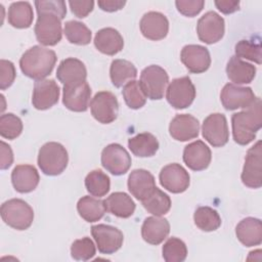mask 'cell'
<instances>
[{
    "instance_id": "6da1fadb",
    "label": "cell",
    "mask_w": 262,
    "mask_h": 262,
    "mask_svg": "<svg viewBox=\"0 0 262 262\" xmlns=\"http://www.w3.org/2000/svg\"><path fill=\"white\" fill-rule=\"evenodd\" d=\"M232 136L234 141L239 145H247L252 142L256 133L262 127L261 99L256 97L254 102L237 112L231 117Z\"/></svg>"
},
{
    "instance_id": "7a4b0ae2",
    "label": "cell",
    "mask_w": 262,
    "mask_h": 262,
    "mask_svg": "<svg viewBox=\"0 0 262 262\" xmlns=\"http://www.w3.org/2000/svg\"><path fill=\"white\" fill-rule=\"evenodd\" d=\"M56 58V54L53 50L35 45L21 55L19 67L27 77L40 81L51 74Z\"/></svg>"
},
{
    "instance_id": "3957f363",
    "label": "cell",
    "mask_w": 262,
    "mask_h": 262,
    "mask_svg": "<svg viewBox=\"0 0 262 262\" xmlns=\"http://www.w3.org/2000/svg\"><path fill=\"white\" fill-rule=\"evenodd\" d=\"M68 162V151L58 142H47L39 149L38 166L45 175L56 176L61 174L66 170Z\"/></svg>"
},
{
    "instance_id": "277c9868",
    "label": "cell",
    "mask_w": 262,
    "mask_h": 262,
    "mask_svg": "<svg viewBox=\"0 0 262 262\" xmlns=\"http://www.w3.org/2000/svg\"><path fill=\"white\" fill-rule=\"evenodd\" d=\"M1 217L8 226L16 230H26L33 223L34 211L24 200L11 199L2 204Z\"/></svg>"
},
{
    "instance_id": "5b68a950",
    "label": "cell",
    "mask_w": 262,
    "mask_h": 262,
    "mask_svg": "<svg viewBox=\"0 0 262 262\" xmlns=\"http://www.w3.org/2000/svg\"><path fill=\"white\" fill-rule=\"evenodd\" d=\"M168 83L169 76L160 66H148L140 74L139 84L145 96L151 100H159L164 97Z\"/></svg>"
},
{
    "instance_id": "8992f818",
    "label": "cell",
    "mask_w": 262,
    "mask_h": 262,
    "mask_svg": "<svg viewBox=\"0 0 262 262\" xmlns=\"http://www.w3.org/2000/svg\"><path fill=\"white\" fill-rule=\"evenodd\" d=\"M60 20L59 16L52 12L38 13L34 30L38 42L45 46L56 45L62 37Z\"/></svg>"
},
{
    "instance_id": "52a82bcc",
    "label": "cell",
    "mask_w": 262,
    "mask_h": 262,
    "mask_svg": "<svg viewBox=\"0 0 262 262\" xmlns=\"http://www.w3.org/2000/svg\"><path fill=\"white\" fill-rule=\"evenodd\" d=\"M166 98L176 110L188 107L195 98V88L190 78L185 76L172 80L166 89Z\"/></svg>"
},
{
    "instance_id": "ba28073f",
    "label": "cell",
    "mask_w": 262,
    "mask_h": 262,
    "mask_svg": "<svg viewBox=\"0 0 262 262\" xmlns=\"http://www.w3.org/2000/svg\"><path fill=\"white\" fill-rule=\"evenodd\" d=\"M241 177L247 187L260 188L262 186V145L260 140L247 151Z\"/></svg>"
},
{
    "instance_id": "9c48e42d",
    "label": "cell",
    "mask_w": 262,
    "mask_h": 262,
    "mask_svg": "<svg viewBox=\"0 0 262 262\" xmlns=\"http://www.w3.org/2000/svg\"><path fill=\"white\" fill-rule=\"evenodd\" d=\"M90 111L96 121L101 124H110L118 117V99L110 91H99L90 101Z\"/></svg>"
},
{
    "instance_id": "30bf717a",
    "label": "cell",
    "mask_w": 262,
    "mask_h": 262,
    "mask_svg": "<svg viewBox=\"0 0 262 262\" xmlns=\"http://www.w3.org/2000/svg\"><path fill=\"white\" fill-rule=\"evenodd\" d=\"M101 165L113 175H123L131 167V157L121 144L111 143L101 151Z\"/></svg>"
},
{
    "instance_id": "8fae6325",
    "label": "cell",
    "mask_w": 262,
    "mask_h": 262,
    "mask_svg": "<svg viewBox=\"0 0 262 262\" xmlns=\"http://www.w3.org/2000/svg\"><path fill=\"white\" fill-rule=\"evenodd\" d=\"M203 137L214 147L225 145L229 139L226 117L220 113L209 115L203 122Z\"/></svg>"
},
{
    "instance_id": "7c38bea8",
    "label": "cell",
    "mask_w": 262,
    "mask_h": 262,
    "mask_svg": "<svg viewBox=\"0 0 262 262\" xmlns=\"http://www.w3.org/2000/svg\"><path fill=\"white\" fill-rule=\"evenodd\" d=\"M224 19L215 11L206 12L198 20V37L202 42L206 44H214L220 41L224 35Z\"/></svg>"
},
{
    "instance_id": "4fadbf2b",
    "label": "cell",
    "mask_w": 262,
    "mask_h": 262,
    "mask_svg": "<svg viewBox=\"0 0 262 262\" xmlns=\"http://www.w3.org/2000/svg\"><path fill=\"white\" fill-rule=\"evenodd\" d=\"M91 234L101 254H113L123 245L124 235L122 231L112 225H93L91 227Z\"/></svg>"
},
{
    "instance_id": "5bb4252c",
    "label": "cell",
    "mask_w": 262,
    "mask_h": 262,
    "mask_svg": "<svg viewBox=\"0 0 262 262\" xmlns=\"http://www.w3.org/2000/svg\"><path fill=\"white\" fill-rule=\"evenodd\" d=\"M159 179L161 185L172 193H181L185 191L190 182L188 172L177 163H172L163 167Z\"/></svg>"
},
{
    "instance_id": "9a60e30c",
    "label": "cell",
    "mask_w": 262,
    "mask_h": 262,
    "mask_svg": "<svg viewBox=\"0 0 262 262\" xmlns=\"http://www.w3.org/2000/svg\"><path fill=\"white\" fill-rule=\"evenodd\" d=\"M220 99L225 110L234 111L249 106L254 102L256 96L250 87H242L228 83L221 90Z\"/></svg>"
},
{
    "instance_id": "2e32d148",
    "label": "cell",
    "mask_w": 262,
    "mask_h": 262,
    "mask_svg": "<svg viewBox=\"0 0 262 262\" xmlns=\"http://www.w3.org/2000/svg\"><path fill=\"white\" fill-rule=\"evenodd\" d=\"M90 97L91 89L86 81L78 84L63 85L62 103L72 112H86L89 106Z\"/></svg>"
},
{
    "instance_id": "e0dca14e",
    "label": "cell",
    "mask_w": 262,
    "mask_h": 262,
    "mask_svg": "<svg viewBox=\"0 0 262 262\" xmlns=\"http://www.w3.org/2000/svg\"><path fill=\"white\" fill-rule=\"evenodd\" d=\"M180 59L185 68L193 74L206 72L211 66V56L209 50L202 45H185L180 53Z\"/></svg>"
},
{
    "instance_id": "ac0fdd59",
    "label": "cell",
    "mask_w": 262,
    "mask_h": 262,
    "mask_svg": "<svg viewBox=\"0 0 262 262\" xmlns=\"http://www.w3.org/2000/svg\"><path fill=\"white\" fill-rule=\"evenodd\" d=\"M59 92V86L54 80L44 79L37 81L33 89V106L39 111L52 107L58 101Z\"/></svg>"
},
{
    "instance_id": "d6986e66",
    "label": "cell",
    "mask_w": 262,
    "mask_h": 262,
    "mask_svg": "<svg viewBox=\"0 0 262 262\" xmlns=\"http://www.w3.org/2000/svg\"><path fill=\"white\" fill-rule=\"evenodd\" d=\"M139 28L145 38L152 41H159L167 36L169 31V21L163 13L149 11L141 17Z\"/></svg>"
},
{
    "instance_id": "ffe728a7",
    "label": "cell",
    "mask_w": 262,
    "mask_h": 262,
    "mask_svg": "<svg viewBox=\"0 0 262 262\" xmlns=\"http://www.w3.org/2000/svg\"><path fill=\"white\" fill-rule=\"evenodd\" d=\"M212 159L210 147L202 140L187 144L183 149V162L193 171H202L209 167Z\"/></svg>"
},
{
    "instance_id": "44dd1931",
    "label": "cell",
    "mask_w": 262,
    "mask_h": 262,
    "mask_svg": "<svg viewBox=\"0 0 262 262\" xmlns=\"http://www.w3.org/2000/svg\"><path fill=\"white\" fill-rule=\"evenodd\" d=\"M200 123L196 118L188 114L176 115L170 125L169 132L173 139L178 141H187L198 137Z\"/></svg>"
},
{
    "instance_id": "7402d4cb",
    "label": "cell",
    "mask_w": 262,
    "mask_h": 262,
    "mask_svg": "<svg viewBox=\"0 0 262 262\" xmlns=\"http://www.w3.org/2000/svg\"><path fill=\"white\" fill-rule=\"evenodd\" d=\"M127 185L131 194L141 202L157 187L154 175L144 169L133 170L129 174Z\"/></svg>"
},
{
    "instance_id": "603a6c76",
    "label": "cell",
    "mask_w": 262,
    "mask_h": 262,
    "mask_svg": "<svg viewBox=\"0 0 262 262\" xmlns=\"http://www.w3.org/2000/svg\"><path fill=\"white\" fill-rule=\"evenodd\" d=\"M56 77L63 85L85 82L87 77L86 67L80 59L68 57L60 61L56 71Z\"/></svg>"
},
{
    "instance_id": "cb8c5ba5",
    "label": "cell",
    "mask_w": 262,
    "mask_h": 262,
    "mask_svg": "<svg viewBox=\"0 0 262 262\" xmlns=\"http://www.w3.org/2000/svg\"><path fill=\"white\" fill-rule=\"evenodd\" d=\"M39 173L32 165H17L11 172L12 185L20 193L33 191L39 184Z\"/></svg>"
},
{
    "instance_id": "d4e9b609",
    "label": "cell",
    "mask_w": 262,
    "mask_h": 262,
    "mask_svg": "<svg viewBox=\"0 0 262 262\" xmlns=\"http://www.w3.org/2000/svg\"><path fill=\"white\" fill-rule=\"evenodd\" d=\"M169 232V221L160 216H150L145 218L141 226V236L150 245L161 244L168 236Z\"/></svg>"
},
{
    "instance_id": "484cf974",
    "label": "cell",
    "mask_w": 262,
    "mask_h": 262,
    "mask_svg": "<svg viewBox=\"0 0 262 262\" xmlns=\"http://www.w3.org/2000/svg\"><path fill=\"white\" fill-rule=\"evenodd\" d=\"M237 239L246 247L259 246L262 243V223L254 217L243 219L235 227Z\"/></svg>"
},
{
    "instance_id": "4316f807",
    "label": "cell",
    "mask_w": 262,
    "mask_h": 262,
    "mask_svg": "<svg viewBox=\"0 0 262 262\" xmlns=\"http://www.w3.org/2000/svg\"><path fill=\"white\" fill-rule=\"evenodd\" d=\"M94 46L98 51L106 55H115L124 47L121 34L114 28H103L94 37Z\"/></svg>"
},
{
    "instance_id": "83f0119b",
    "label": "cell",
    "mask_w": 262,
    "mask_h": 262,
    "mask_svg": "<svg viewBox=\"0 0 262 262\" xmlns=\"http://www.w3.org/2000/svg\"><path fill=\"white\" fill-rule=\"evenodd\" d=\"M228 79L234 84H249L256 76V68L237 56H231L226 66Z\"/></svg>"
},
{
    "instance_id": "f1b7e54d",
    "label": "cell",
    "mask_w": 262,
    "mask_h": 262,
    "mask_svg": "<svg viewBox=\"0 0 262 262\" xmlns=\"http://www.w3.org/2000/svg\"><path fill=\"white\" fill-rule=\"evenodd\" d=\"M103 202L106 211L119 218H129L135 211V203L125 192H113Z\"/></svg>"
},
{
    "instance_id": "f546056e",
    "label": "cell",
    "mask_w": 262,
    "mask_h": 262,
    "mask_svg": "<svg viewBox=\"0 0 262 262\" xmlns=\"http://www.w3.org/2000/svg\"><path fill=\"white\" fill-rule=\"evenodd\" d=\"M128 147L136 157L148 158L158 151L159 141L151 133L143 132L131 137L128 140Z\"/></svg>"
},
{
    "instance_id": "4dcf8cb0",
    "label": "cell",
    "mask_w": 262,
    "mask_h": 262,
    "mask_svg": "<svg viewBox=\"0 0 262 262\" xmlns=\"http://www.w3.org/2000/svg\"><path fill=\"white\" fill-rule=\"evenodd\" d=\"M34 12L28 1H17L10 4L7 13L9 25L16 29H27L31 27Z\"/></svg>"
},
{
    "instance_id": "1f68e13d",
    "label": "cell",
    "mask_w": 262,
    "mask_h": 262,
    "mask_svg": "<svg viewBox=\"0 0 262 262\" xmlns=\"http://www.w3.org/2000/svg\"><path fill=\"white\" fill-rule=\"evenodd\" d=\"M137 70L135 66L126 59H115L111 63L110 77L115 87H123L128 82L135 80Z\"/></svg>"
},
{
    "instance_id": "d6a6232c",
    "label": "cell",
    "mask_w": 262,
    "mask_h": 262,
    "mask_svg": "<svg viewBox=\"0 0 262 262\" xmlns=\"http://www.w3.org/2000/svg\"><path fill=\"white\" fill-rule=\"evenodd\" d=\"M77 210L79 215L87 222H95L100 220L106 209L104 202L93 196H82L77 204Z\"/></svg>"
},
{
    "instance_id": "836d02e7",
    "label": "cell",
    "mask_w": 262,
    "mask_h": 262,
    "mask_svg": "<svg viewBox=\"0 0 262 262\" xmlns=\"http://www.w3.org/2000/svg\"><path fill=\"white\" fill-rule=\"evenodd\" d=\"M141 203L144 209L154 216L165 215L171 208L170 196L158 187H156L154 191Z\"/></svg>"
},
{
    "instance_id": "e575fe53",
    "label": "cell",
    "mask_w": 262,
    "mask_h": 262,
    "mask_svg": "<svg viewBox=\"0 0 262 262\" xmlns=\"http://www.w3.org/2000/svg\"><path fill=\"white\" fill-rule=\"evenodd\" d=\"M194 224L203 231H214L221 225L218 212L208 206L199 207L193 214Z\"/></svg>"
},
{
    "instance_id": "d590c367",
    "label": "cell",
    "mask_w": 262,
    "mask_h": 262,
    "mask_svg": "<svg viewBox=\"0 0 262 262\" xmlns=\"http://www.w3.org/2000/svg\"><path fill=\"white\" fill-rule=\"evenodd\" d=\"M85 186L91 195L99 198L105 195L110 191L111 180L101 170H93L85 177Z\"/></svg>"
},
{
    "instance_id": "8d00e7d4",
    "label": "cell",
    "mask_w": 262,
    "mask_h": 262,
    "mask_svg": "<svg viewBox=\"0 0 262 262\" xmlns=\"http://www.w3.org/2000/svg\"><path fill=\"white\" fill-rule=\"evenodd\" d=\"M64 35L68 41L76 45H87L91 41V31L78 20H69L64 24Z\"/></svg>"
},
{
    "instance_id": "74e56055",
    "label": "cell",
    "mask_w": 262,
    "mask_h": 262,
    "mask_svg": "<svg viewBox=\"0 0 262 262\" xmlns=\"http://www.w3.org/2000/svg\"><path fill=\"white\" fill-rule=\"evenodd\" d=\"M126 104L132 110H138L142 107L146 102V96L138 81L128 82L122 91Z\"/></svg>"
},
{
    "instance_id": "f35d334b",
    "label": "cell",
    "mask_w": 262,
    "mask_h": 262,
    "mask_svg": "<svg viewBox=\"0 0 262 262\" xmlns=\"http://www.w3.org/2000/svg\"><path fill=\"white\" fill-rule=\"evenodd\" d=\"M162 253L166 262H182L186 259L187 249L180 238L170 237L164 244Z\"/></svg>"
},
{
    "instance_id": "ab89813d",
    "label": "cell",
    "mask_w": 262,
    "mask_h": 262,
    "mask_svg": "<svg viewBox=\"0 0 262 262\" xmlns=\"http://www.w3.org/2000/svg\"><path fill=\"white\" fill-rule=\"evenodd\" d=\"M23 131L21 120L12 113L3 114L0 117V134L6 139H15Z\"/></svg>"
},
{
    "instance_id": "60d3db41",
    "label": "cell",
    "mask_w": 262,
    "mask_h": 262,
    "mask_svg": "<svg viewBox=\"0 0 262 262\" xmlns=\"http://www.w3.org/2000/svg\"><path fill=\"white\" fill-rule=\"evenodd\" d=\"M235 56L246 58L258 64L261 63V45L260 42L252 40H241L235 44Z\"/></svg>"
},
{
    "instance_id": "b9f144b4",
    "label": "cell",
    "mask_w": 262,
    "mask_h": 262,
    "mask_svg": "<svg viewBox=\"0 0 262 262\" xmlns=\"http://www.w3.org/2000/svg\"><path fill=\"white\" fill-rule=\"evenodd\" d=\"M96 249L90 237L76 239L71 246V256L75 260L87 261L95 255Z\"/></svg>"
},
{
    "instance_id": "7bdbcfd3",
    "label": "cell",
    "mask_w": 262,
    "mask_h": 262,
    "mask_svg": "<svg viewBox=\"0 0 262 262\" xmlns=\"http://www.w3.org/2000/svg\"><path fill=\"white\" fill-rule=\"evenodd\" d=\"M35 7L37 10V13L42 12H52L55 13L57 16H59L60 19H62L67 14V7L66 2L62 0H39L35 1Z\"/></svg>"
},
{
    "instance_id": "ee69618b",
    "label": "cell",
    "mask_w": 262,
    "mask_h": 262,
    "mask_svg": "<svg viewBox=\"0 0 262 262\" xmlns=\"http://www.w3.org/2000/svg\"><path fill=\"white\" fill-rule=\"evenodd\" d=\"M177 10L188 17L198 15L205 6L204 0H178L175 2Z\"/></svg>"
},
{
    "instance_id": "f6af8a7d",
    "label": "cell",
    "mask_w": 262,
    "mask_h": 262,
    "mask_svg": "<svg viewBox=\"0 0 262 262\" xmlns=\"http://www.w3.org/2000/svg\"><path fill=\"white\" fill-rule=\"evenodd\" d=\"M16 73L14 64L6 59L0 60V89L5 90L14 82Z\"/></svg>"
},
{
    "instance_id": "bcb514c9",
    "label": "cell",
    "mask_w": 262,
    "mask_h": 262,
    "mask_svg": "<svg viewBox=\"0 0 262 262\" xmlns=\"http://www.w3.org/2000/svg\"><path fill=\"white\" fill-rule=\"evenodd\" d=\"M72 12L79 18L86 17L94 7V2L92 0L87 1H69Z\"/></svg>"
},
{
    "instance_id": "7dc6e473",
    "label": "cell",
    "mask_w": 262,
    "mask_h": 262,
    "mask_svg": "<svg viewBox=\"0 0 262 262\" xmlns=\"http://www.w3.org/2000/svg\"><path fill=\"white\" fill-rule=\"evenodd\" d=\"M0 144H1L0 168H1V170H6L11 166V164L13 162V152H12L11 147L4 141H1Z\"/></svg>"
},
{
    "instance_id": "c3c4849f",
    "label": "cell",
    "mask_w": 262,
    "mask_h": 262,
    "mask_svg": "<svg viewBox=\"0 0 262 262\" xmlns=\"http://www.w3.org/2000/svg\"><path fill=\"white\" fill-rule=\"evenodd\" d=\"M215 5L224 14H230L239 9V1L236 0H217Z\"/></svg>"
},
{
    "instance_id": "681fc988",
    "label": "cell",
    "mask_w": 262,
    "mask_h": 262,
    "mask_svg": "<svg viewBox=\"0 0 262 262\" xmlns=\"http://www.w3.org/2000/svg\"><path fill=\"white\" fill-rule=\"evenodd\" d=\"M100 9L107 12H114L117 10H120L124 7L126 4V1L122 0H99L97 2Z\"/></svg>"
}]
</instances>
